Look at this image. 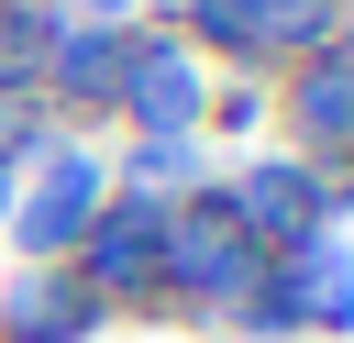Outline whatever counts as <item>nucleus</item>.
<instances>
[{
    "mask_svg": "<svg viewBox=\"0 0 354 343\" xmlns=\"http://www.w3.org/2000/svg\"><path fill=\"white\" fill-rule=\"evenodd\" d=\"M88 199H100V166H88V155H55V188L33 199V243H66V232L88 221Z\"/></svg>",
    "mask_w": 354,
    "mask_h": 343,
    "instance_id": "1",
    "label": "nucleus"
},
{
    "mask_svg": "<svg viewBox=\"0 0 354 343\" xmlns=\"http://www.w3.org/2000/svg\"><path fill=\"white\" fill-rule=\"evenodd\" d=\"M133 111H144V122L188 111V66H177V55H144V66H133Z\"/></svg>",
    "mask_w": 354,
    "mask_h": 343,
    "instance_id": "2",
    "label": "nucleus"
},
{
    "mask_svg": "<svg viewBox=\"0 0 354 343\" xmlns=\"http://www.w3.org/2000/svg\"><path fill=\"white\" fill-rule=\"evenodd\" d=\"M144 254H155V210H122L100 232V277H144Z\"/></svg>",
    "mask_w": 354,
    "mask_h": 343,
    "instance_id": "3",
    "label": "nucleus"
}]
</instances>
